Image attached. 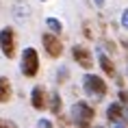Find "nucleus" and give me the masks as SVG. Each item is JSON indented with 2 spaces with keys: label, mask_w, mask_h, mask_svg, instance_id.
Masks as SVG:
<instances>
[{
  "label": "nucleus",
  "mask_w": 128,
  "mask_h": 128,
  "mask_svg": "<svg viewBox=\"0 0 128 128\" xmlns=\"http://www.w3.org/2000/svg\"><path fill=\"white\" fill-rule=\"evenodd\" d=\"M70 113H72V120H74V124L78 128H89L91 124H94V120H96L94 106L87 104V102H74Z\"/></svg>",
  "instance_id": "1"
},
{
  "label": "nucleus",
  "mask_w": 128,
  "mask_h": 128,
  "mask_svg": "<svg viewBox=\"0 0 128 128\" xmlns=\"http://www.w3.org/2000/svg\"><path fill=\"white\" fill-rule=\"evenodd\" d=\"M20 70H22V74L26 76V78H35V76L39 74V54H37V50L33 46H28V48L22 50Z\"/></svg>",
  "instance_id": "2"
},
{
  "label": "nucleus",
  "mask_w": 128,
  "mask_h": 128,
  "mask_svg": "<svg viewBox=\"0 0 128 128\" xmlns=\"http://www.w3.org/2000/svg\"><path fill=\"white\" fill-rule=\"evenodd\" d=\"M82 89H85V94L91 96V98H96V100H100V98H104L108 91V85L104 78H100V76L96 74H85V78H82Z\"/></svg>",
  "instance_id": "3"
},
{
  "label": "nucleus",
  "mask_w": 128,
  "mask_h": 128,
  "mask_svg": "<svg viewBox=\"0 0 128 128\" xmlns=\"http://www.w3.org/2000/svg\"><path fill=\"white\" fill-rule=\"evenodd\" d=\"M0 50L7 59H15L18 54V35L13 26H4L0 30Z\"/></svg>",
  "instance_id": "4"
},
{
  "label": "nucleus",
  "mask_w": 128,
  "mask_h": 128,
  "mask_svg": "<svg viewBox=\"0 0 128 128\" xmlns=\"http://www.w3.org/2000/svg\"><path fill=\"white\" fill-rule=\"evenodd\" d=\"M41 46H44V50L50 59H59L63 54V44H61L56 33H44L41 35Z\"/></svg>",
  "instance_id": "5"
},
{
  "label": "nucleus",
  "mask_w": 128,
  "mask_h": 128,
  "mask_svg": "<svg viewBox=\"0 0 128 128\" xmlns=\"http://www.w3.org/2000/svg\"><path fill=\"white\" fill-rule=\"evenodd\" d=\"M72 56H74V61L80 65L82 70H91L94 68V56H91V50L85 46H74L72 48Z\"/></svg>",
  "instance_id": "6"
},
{
  "label": "nucleus",
  "mask_w": 128,
  "mask_h": 128,
  "mask_svg": "<svg viewBox=\"0 0 128 128\" xmlns=\"http://www.w3.org/2000/svg\"><path fill=\"white\" fill-rule=\"evenodd\" d=\"M30 104H33L35 111H46L48 108V94L41 85H35L33 91H30Z\"/></svg>",
  "instance_id": "7"
},
{
  "label": "nucleus",
  "mask_w": 128,
  "mask_h": 128,
  "mask_svg": "<svg viewBox=\"0 0 128 128\" xmlns=\"http://www.w3.org/2000/svg\"><path fill=\"white\" fill-rule=\"evenodd\" d=\"M13 98V85L7 76H0V104H7Z\"/></svg>",
  "instance_id": "8"
},
{
  "label": "nucleus",
  "mask_w": 128,
  "mask_h": 128,
  "mask_svg": "<svg viewBox=\"0 0 128 128\" xmlns=\"http://www.w3.org/2000/svg\"><path fill=\"white\" fill-rule=\"evenodd\" d=\"M98 61H100V68L102 72L108 76V78H117V70H115V63L108 59L104 52H98Z\"/></svg>",
  "instance_id": "9"
},
{
  "label": "nucleus",
  "mask_w": 128,
  "mask_h": 128,
  "mask_svg": "<svg viewBox=\"0 0 128 128\" xmlns=\"http://www.w3.org/2000/svg\"><path fill=\"white\" fill-rule=\"evenodd\" d=\"M124 111H126V104H122V102H113V104L106 108V117H108V122L124 120Z\"/></svg>",
  "instance_id": "10"
},
{
  "label": "nucleus",
  "mask_w": 128,
  "mask_h": 128,
  "mask_svg": "<svg viewBox=\"0 0 128 128\" xmlns=\"http://www.w3.org/2000/svg\"><path fill=\"white\" fill-rule=\"evenodd\" d=\"M48 108H50L54 115H59V113H61V96H59V91H52V94H50V102H48Z\"/></svg>",
  "instance_id": "11"
},
{
  "label": "nucleus",
  "mask_w": 128,
  "mask_h": 128,
  "mask_svg": "<svg viewBox=\"0 0 128 128\" xmlns=\"http://www.w3.org/2000/svg\"><path fill=\"white\" fill-rule=\"evenodd\" d=\"M46 26H48V30H50V33H63V24H61L59 20H56V18H46Z\"/></svg>",
  "instance_id": "12"
},
{
  "label": "nucleus",
  "mask_w": 128,
  "mask_h": 128,
  "mask_svg": "<svg viewBox=\"0 0 128 128\" xmlns=\"http://www.w3.org/2000/svg\"><path fill=\"white\" fill-rule=\"evenodd\" d=\"M37 128H54V126H52V122H50V120H39V122H37Z\"/></svg>",
  "instance_id": "13"
},
{
  "label": "nucleus",
  "mask_w": 128,
  "mask_h": 128,
  "mask_svg": "<svg viewBox=\"0 0 128 128\" xmlns=\"http://www.w3.org/2000/svg\"><path fill=\"white\" fill-rule=\"evenodd\" d=\"M0 128H18L13 124V122H9V120H2V117H0Z\"/></svg>",
  "instance_id": "14"
},
{
  "label": "nucleus",
  "mask_w": 128,
  "mask_h": 128,
  "mask_svg": "<svg viewBox=\"0 0 128 128\" xmlns=\"http://www.w3.org/2000/svg\"><path fill=\"white\" fill-rule=\"evenodd\" d=\"M111 124H113V128H128L126 120H117V122H111Z\"/></svg>",
  "instance_id": "15"
},
{
  "label": "nucleus",
  "mask_w": 128,
  "mask_h": 128,
  "mask_svg": "<svg viewBox=\"0 0 128 128\" xmlns=\"http://www.w3.org/2000/svg\"><path fill=\"white\" fill-rule=\"evenodd\" d=\"M122 26H124V28L128 30V9L124 11V13H122Z\"/></svg>",
  "instance_id": "16"
},
{
  "label": "nucleus",
  "mask_w": 128,
  "mask_h": 128,
  "mask_svg": "<svg viewBox=\"0 0 128 128\" xmlns=\"http://www.w3.org/2000/svg\"><path fill=\"white\" fill-rule=\"evenodd\" d=\"M120 100H122V104H128V94L126 91H120Z\"/></svg>",
  "instance_id": "17"
},
{
  "label": "nucleus",
  "mask_w": 128,
  "mask_h": 128,
  "mask_svg": "<svg viewBox=\"0 0 128 128\" xmlns=\"http://www.w3.org/2000/svg\"><path fill=\"white\" fill-rule=\"evenodd\" d=\"M96 2V7H104V0H94Z\"/></svg>",
  "instance_id": "18"
},
{
  "label": "nucleus",
  "mask_w": 128,
  "mask_h": 128,
  "mask_svg": "<svg viewBox=\"0 0 128 128\" xmlns=\"http://www.w3.org/2000/svg\"><path fill=\"white\" fill-rule=\"evenodd\" d=\"M41 2H48V0H41Z\"/></svg>",
  "instance_id": "19"
},
{
  "label": "nucleus",
  "mask_w": 128,
  "mask_h": 128,
  "mask_svg": "<svg viewBox=\"0 0 128 128\" xmlns=\"http://www.w3.org/2000/svg\"><path fill=\"white\" fill-rule=\"evenodd\" d=\"M126 46H128V44H126Z\"/></svg>",
  "instance_id": "20"
}]
</instances>
